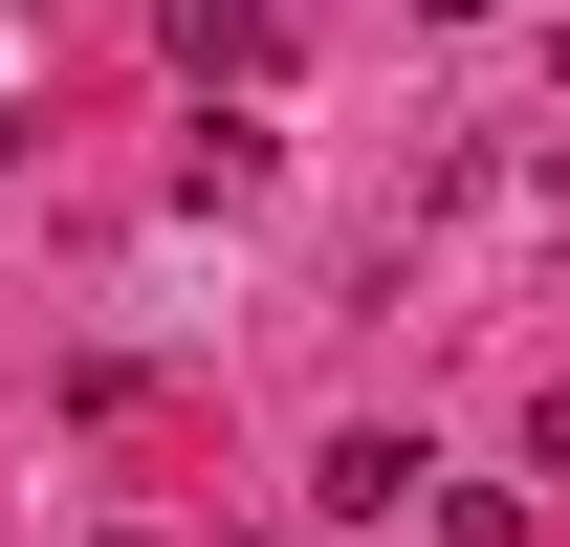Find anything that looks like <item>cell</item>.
<instances>
[{
    "instance_id": "6da1fadb",
    "label": "cell",
    "mask_w": 570,
    "mask_h": 547,
    "mask_svg": "<svg viewBox=\"0 0 570 547\" xmlns=\"http://www.w3.org/2000/svg\"><path fill=\"white\" fill-rule=\"evenodd\" d=\"M154 22H176V67H198V88H242V67H264V44H285L264 0H154Z\"/></svg>"
},
{
    "instance_id": "7a4b0ae2",
    "label": "cell",
    "mask_w": 570,
    "mask_h": 547,
    "mask_svg": "<svg viewBox=\"0 0 570 547\" xmlns=\"http://www.w3.org/2000/svg\"><path fill=\"white\" fill-rule=\"evenodd\" d=\"M527 460H549V481H570V395H527Z\"/></svg>"
},
{
    "instance_id": "3957f363",
    "label": "cell",
    "mask_w": 570,
    "mask_h": 547,
    "mask_svg": "<svg viewBox=\"0 0 570 547\" xmlns=\"http://www.w3.org/2000/svg\"><path fill=\"white\" fill-rule=\"evenodd\" d=\"M417 22H504V0H417Z\"/></svg>"
},
{
    "instance_id": "277c9868",
    "label": "cell",
    "mask_w": 570,
    "mask_h": 547,
    "mask_svg": "<svg viewBox=\"0 0 570 547\" xmlns=\"http://www.w3.org/2000/svg\"><path fill=\"white\" fill-rule=\"evenodd\" d=\"M88 547H154V526H88Z\"/></svg>"
}]
</instances>
